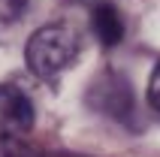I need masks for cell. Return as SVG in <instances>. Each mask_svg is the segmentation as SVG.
<instances>
[{"mask_svg": "<svg viewBox=\"0 0 160 157\" xmlns=\"http://www.w3.org/2000/svg\"><path fill=\"white\" fill-rule=\"evenodd\" d=\"M24 9H27V0H0V43L18 27Z\"/></svg>", "mask_w": 160, "mask_h": 157, "instance_id": "cell-5", "label": "cell"}, {"mask_svg": "<svg viewBox=\"0 0 160 157\" xmlns=\"http://www.w3.org/2000/svg\"><path fill=\"white\" fill-rule=\"evenodd\" d=\"M148 106L160 115V61H157V67H154L151 78H148Z\"/></svg>", "mask_w": 160, "mask_h": 157, "instance_id": "cell-7", "label": "cell"}, {"mask_svg": "<svg viewBox=\"0 0 160 157\" xmlns=\"http://www.w3.org/2000/svg\"><path fill=\"white\" fill-rule=\"evenodd\" d=\"M33 127V103L15 85H0V136H24Z\"/></svg>", "mask_w": 160, "mask_h": 157, "instance_id": "cell-2", "label": "cell"}, {"mask_svg": "<svg viewBox=\"0 0 160 157\" xmlns=\"http://www.w3.org/2000/svg\"><path fill=\"white\" fill-rule=\"evenodd\" d=\"M91 103L97 106L100 112L112 115L118 121H124L127 115L133 112V103H130V85L127 78L115 76V73H106L100 76L91 88Z\"/></svg>", "mask_w": 160, "mask_h": 157, "instance_id": "cell-3", "label": "cell"}, {"mask_svg": "<svg viewBox=\"0 0 160 157\" xmlns=\"http://www.w3.org/2000/svg\"><path fill=\"white\" fill-rule=\"evenodd\" d=\"M0 157H48V154H42L36 145H30L24 136L3 133L0 136Z\"/></svg>", "mask_w": 160, "mask_h": 157, "instance_id": "cell-6", "label": "cell"}, {"mask_svg": "<svg viewBox=\"0 0 160 157\" xmlns=\"http://www.w3.org/2000/svg\"><path fill=\"white\" fill-rule=\"evenodd\" d=\"M48 157H72V154H48Z\"/></svg>", "mask_w": 160, "mask_h": 157, "instance_id": "cell-8", "label": "cell"}, {"mask_svg": "<svg viewBox=\"0 0 160 157\" xmlns=\"http://www.w3.org/2000/svg\"><path fill=\"white\" fill-rule=\"evenodd\" d=\"M82 52V36L79 30L67 21L39 27L24 45V61L30 73L45 82H54L63 70H70Z\"/></svg>", "mask_w": 160, "mask_h": 157, "instance_id": "cell-1", "label": "cell"}, {"mask_svg": "<svg viewBox=\"0 0 160 157\" xmlns=\"http://www.w3.org/2000/svg\"><path fill=\"white\" fill-rule=\"evenodd\" d=\"M91 27H94L97 39L106 45V48H115V45L124 39V18H121L118 6L109 3V0H97V3L91 6Z\"/></svg>", "mask_w": 160, "mask_h": 157, "instance_id": "cell-4", "label": "cell"}]
</instances>
